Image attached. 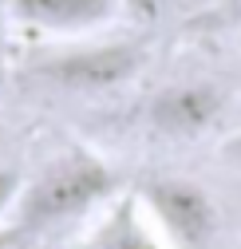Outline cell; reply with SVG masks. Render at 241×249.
<instances>
[{
	"mask_svg": "<svg viewBox=\"0 0 241 249\" xmlns=\"http://www.w3.org/2000/svg\"><path fill=\"white\" fill-rule=\"evenodd\" d=\"M4 20H8V4H0V87L8 83V36H4Z\"/></svg>",
	"mask_w": 241,
	"mask_h": 249,
	"instance_id": "ba28073f",
	"label": "cell"
},
{
	"mask_svg": "<svg viewBox=\"0 0 241 249\" xmlns=\"http://www.w3.org/2000/svg\"><path fill=\"white\" fill-rule=\"evenodd\" d=\"M225 115V91L209 79H178L158 87L146 103V131L166 142H198L218 131Z\"/></svg>",
	"mask_w": 241,
	"mask_h": 249,
	"instance_id": "277c9868",
	"label": "cell"
},
{
	"mask_svg": "<svg viewBox=\"0 0 241 249\" xmlns=\"http://www.w3.org/2000/svg\"><path fill=\"white\" fill-rule=\"evenodd\" d=\"M146 64V52L135 40H71L68 48L52 52L36 75L59 91H79V95H99L131 83Z\"/></svg>",
	"mask_w": 241,
	"mask_h": 249,
	"instance_id": "3957f363",
	"label": "cell"
},
{
	"mask_svg": "<svg viewBox=\"0 0 241 249\" xmlns=\"http://www.w3.org/2000/svg\"><path fill=\"white\" fill-rule=\"evenodd\" d=\"M222 154H225V159H237V162H241V131H233V135L225 139V146H222Z\"/></svg>",
	"mask_w": 241,
	"mask_h": 249,
	"instance_id": "30bf717a",
	"label": "cell"
},
{
	"mask_svg": "<svg viewBox=\"0 0 241 249\" xmlns=\"http://www.w3.org/2000/svg\"><path fill=\"white\" fill-rule=\"evenodd\" d=\"M115 198H119V178L111 162H103L95 150L68 146L20 182V194L0 226V237L12 249L44 245L68 233L71 226H83Z\"/></svg>",
	"mask_w": 241,
	"mask_h": 249,
	"instance_id": "6da1fadb",
	"label": "cell"
},
{
	"mask_svg": "<svg viewBox=\"0 0 241 249\" xmlns=\"http://www.w3.org/2000/svg\"><path fill=\"white\" fill-rule=\"evenodd\" d=\"M4 4L12 24L48 40H87L123 12V0H4Z\"/></svg>",
	"mask_w": 241,
	"mask_h": 249,
	"instance_id": "5b68a950",
	"label": "cell"
},
{
	"mask_svg": "<svg viewBox=\"0 0 241 249\" xmlns=\"http://www.w3.org/2000/svg\"><path fill=\"white\" fill-rule=\"evenodd\" d=\"M135 198L170 249H218L222 206L202 182L182 174H155L138 182Z\"/></svg>",
	"mask_w": 241,
	"mask_h": 249,
	"instance_id": "7a4b0ae2",
	"label": "cell"
},
{
	"mask_svg": "<svg viewBox=\"0 0 241 249\" xmlns=\"http://www.w3.org/2000/svg\"><path fill=\"white\" fill-rule=\"evenodd\" d=\"M71 249H170V245L150 226L135 194H119Z\"/></svg>",
	"mask_w": 241,
	"mask_h": 249,
	"instance_id": "8992f818",
	"label": "cell"
},
{
	"mask_svg": "<svg viewBox=\"0 0 241 249\" xmlns=\"http://www.w3.org/2000/svg\"><path fill=\"white\" fill-rule=\"evenodd\" d=\"M123 8H127V12H135V16H155L158 0H123Z\"/></svg>",
	"mask_w": 241,
	"mask_h": 249,
	"instance_id": "9c48e42d",
	"label": "cell"
},
{
	"mask_svg": "<svg viewBox=\"0 0 241 249\" xmlns=\"http://www.w3.org/2000/svg\"><path fill=\"white\" fill-rule=\"evenodd\" d=\"M20 182H24L20 170L0 166V226H4V217H8V210H12V202H16V194H20Z\"/></svg>",
	"mask_w": 241,
	"mask_h": 249,
	"instance_id": "52a82bcc",
	"label": "cell"
}]
</instances>
